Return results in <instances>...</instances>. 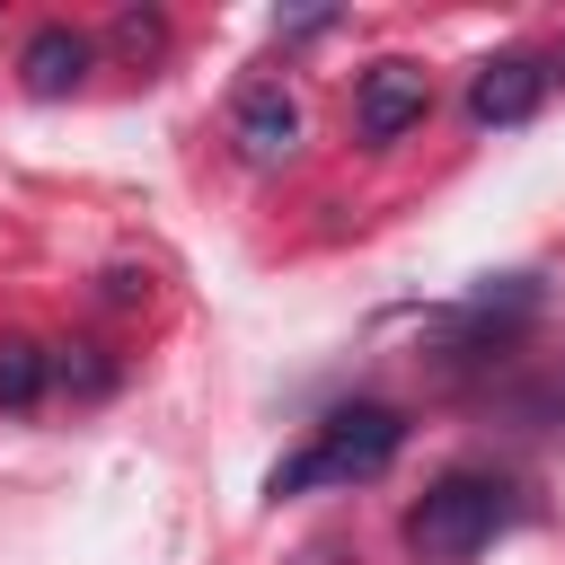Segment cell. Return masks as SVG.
<instances>
[{
	"instance_id": "6da1fadb",
	"label": "cell",
	"mask_w": 565,
	"mask_h": 565,
	"mask_svg": "<svg viewBox=\"0 0 565 565\" xmlns=\"http://www.w3.org/2000/svg\"><path fill=\"white\" fill-rule=\"evenodd\" d=\"M397 450H406V415L397 406H335L291 459H274L265 494L282 503V494H309V486H371Z\"/></svg>"
},
{
	"instance_id": "7a4b0ae2",
	"label": "cell",
	"mask_w": 565,
	"mask_h": 565,
	"mask_svg": "<svg viewBox=\"0 0 565 565\" xmlns=\"http://www.w3.org/2000/svg\"><path fill=\"white\" fill-rule=\"evenodd\" d=\"M512 512H521V494L503 477L459 468V477L424 486V503L406 512V547H415V565H468L477 547H494L512 530Z\"/></svg>"
},
{
	"instance_id": "3957f363",
	"label": "cell",
	"mask_w": 565,
	"mask_h": 565,
	"mask_svg": "<svg viewBox=\"0 0 565 565\" xmlns=\"http://www.w3.org/2000/svg\"><path fill=\"white\" fill-rule=\"evenodd\" d=\"M424 106H433V79H424V62H406V53L371 62L362 88H353V124H362V141H397L406 124H424Z\"/></svg>"
},
{
	"instance_id": "277c9868",
	"label": "cell",
	"mask_w": 565,
	"mask_h": 565,
	"mask_svg": "<svg viewBox=\"0 0 565 565\" xmlns=\"http://www.w3.org/2000/svg\"><path fill=\"white\" fill-rule=\"evenodd\" d=\"M230 141H238L247 168H282L300 150V97L282 79H247L238 106H230Z\"/></svg>"
},
{
	"instance_id": "5b68a950",
	"label": "cell",
	"mask_w": 565,
	"mask_h": 565,
	"mask_svg": "<svg viewBox=\"0 0 565 565\" xmlns=\"http://www.w3.org/2000/svg\"><path fill=\"white\" fill-rule=\"evenodd\" d=\"M547 88H556V71H547L539 53H494V62H477V79H468V124H530Z\"/></svg>"
},
{
	"instance_id": "8992f818",
	"label": "cell",
	"mask_w": 565,
	"mask_h": 565,
	"mask_svg": "<svg viewBox=\"0 0 565 565\" xmlns=\"http://www.w3.org/2000/svg\"><path fill=\"white\" fill-rule=\"evenodd\" d=\"M18 71H26L35 97H71V88L88 79V35H71V26H35L26 53H18Z\"/></svg>"
},
{
	"instance_id": "52a82bcc",
	"label": "cell",
	"mask_w": 565,
	"mask_h": 565,
	"mask_svg": "<svg viewBox=\"0 0 565 565\" xmlns=\"http://www.w3.org/2000/svg\"><path fill=\"white\" fill-rule=\"evenodd\" d=\"M44 380H53V353L26 344V335H9V344H0V406H35Z\"/></svg>"
},
{
	"instance_id": "ba28073f",
	"label": "cell",
	"mask_w": 565,
	"mask_h": 565,
	"mask_svg": "<svg viewBox=\"0 0 565 565\" xmlns=\"http://www.w3.org/2000/svg\"><path fill=\"white\" fill-rule=\"evenodd\" d=\"M115 44H132V53H150V44H159V18H115Z\"/></svg>"
}]
</instances>
